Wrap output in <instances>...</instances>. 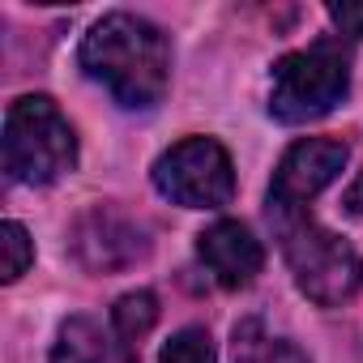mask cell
Listing matches in <instances>:
<instances>
[{
  "mask_svg": "<svg viewBox=\"0 0 363 363\" xmlns=\"http://www.w3.org/2000/svg\"><path fill=\"white\" fill-rule=\"evenodd\" d=\"M350 90V52L342 39H320L274 65L269 116L278 124H312L329 116Z\"/></svg>",
  "mask_w": 363,
  "mask_h": 363,
  "instance_id": "cell-4",
  "label": "cell"
},
{
  "mask_svg": "<svg viewBox=\"0 0 363 363\" xmlns=\"http://www.w3.org/2000/svg\"><path fill=\"white\" fill-rule=\"evenodd\" d=\"M269 223L278 231L282 257L295 274V286L320 303V308H342L359 286H363V261L359 252L333 235L329 227H320L308 210H291V206H269Z\"/></svg>",
  "mask_w": 363,
  "mask_h": 363,
  "instance_id": "cell-2",
  "label": "cell"
},
{
  "mask_svg": "<svg viewBox=\"0 0 363 363\" xmlns=\"http://www.w3.org/2000/svg\"><path fill=\"white\" fill-rule=\"evenodd\" d=\"M0 158L13 184H56L60 175L77 167V137L73 124L48 94H26L5 111V137Z\"/></svg>",
  "mask_w": 363,
  "mask_h": 363,
  "instance_id": "cell-3",
  "label": "cell"
},
{
  "mask_svg": "<svg viewBox=\"0 0 363 363\" xmlns=\"http://www.w3.org/2000/svg\"><path fill=\"white\" fill-rule=\"evenodd\" d=\"M197 257L214 274V282L227 286V291L248 286L261 274V265H265L261 240L244 223H231V218H223V223H214V227H206L197 235Z\"/></svg>",
  "mask_w": 363,
  "mask_h": 363,
  "instance_id": "cell-8",
  "label": "cell"
},
{
  "mask_svg": "<svg viewBox=\"0 0 363 363\" xmlns=\"http://www.w3.org/2000/svg\"><path fill=\"white\" fill-rule=\"evenodd\" d=\"M73 257L90 269V274H116L137 265L150 252L145 227L124 214L120 206H90L77 223H73Z\"/></svg>",
  "mask_w": 363,
  "mask_h": 363,
  "instance_id": "cell-6",
  "label": "cell"
},
{
  "mask_svg": "<svg viewBox=\"0 0 363 363\" xmlns=\"http://www.w3.org/2000/svg\"><path fill=\"white\" fill-rule=\"evenodd\" d=\"M90 82H99L120 107L145 111L167 94L171 82V43L167 35L137 13H107L90 26L77 52Z\"/></svg>",
  "mask_w": 363,
  "mask_h": 363,
  "instance_id": "cell-1",
  "label": "cell"
},
{
  "mask_svg": "<svg viewBox=\"0 0 363 363\" xmlns=\"http://www.w3.org/2000/svg\"><path fill=\"white\" fill-rule=\"evenodd\" d=\"M342 206H346V214H363V171L354 175V184L346 189V201Z\"/></svg>",
  "mask_w": 363,
  "mask_h": 363,
  "instance_id": "cell-14",
  "label": "cell"
},
{
  "mask_svg": "<svg viewBox=\"0 0 363 363\" xmlns=\"http://www.w3.org/2000/svg\"><path fill=\"white\" fill-rule=\"evenodd\" d=\"M30 261H35V244H30L26 227L22 223H0V278L18 282Z\"/></svg>",
  "mask_w": 363,
  "mask_h": 363,
  "instance_id": "cell-11",
  "label": "cell"
},
{
  "mask_svg": "<svg viewBox=\"0 0 363 363\" xmlns=\"http://www.w3.org/2000/svg\"><path fill=\"white\" fill-rule=\"evenodd\" d=\"M154 320H158V299H154V291H128V295H120L116 308H111V329L120 333V342H124L128 350L154 329Z\"/></svg>",
  "mask_w": 363,
  "mask_h": 363,
  "instance_id": "cell-10",
  "label": "cell"
},
{
  "mask_svg": "<svg viewBox=\"0 0 363 363\" xmlns=\"http://www.w3.org/2000/svg\"><path fill=\"white\" fill-rule=\"evenodd\" d=\"M329 22L337 26V39H359L363 35V5H329Z\"/></svg>",
  "mask_w": 363,
  "mask_h": 363,
  "instance_id": "cell-13",
  "label": "cell"
},
{
  "mask_svg": "<svg viewBox=\"0 0 363 363\" xmlns=\"http://www.w3.org/2000/svg\"><path fill=\"white\" fill-rule=\"evenodd\" d=\"M218 354H214V337L201 329V325H189V329H179L167 346H162V354H158V363H214Z\"/></svg>",
  "mask_w": 363,
  "mask_h": 363,
  "instance_id": "cell-12",
  "label": "cell"
},
{
  "mask_svg": "<svg viewBox=\"0 0 363 363\" xmlns=\"http://www.w3.org/2000/svg\"><path fill=\"white\" fill-rule=\"evenodd\" d=\"M52 363H133V350L111 325L94 316H69L56 333Z\"/></svg>",
  "mask_w": 363,
  "mask_h": 363,
  "instance_id": "cell-9",
  "label": "cell"
},
{
  "mask_svg": "<svg viewBox=\"0 0 363 363\" xmlns=\"http://www.w3.org/2000/svg\"><path fill=\"white\" fill-rule=\"evenodd\" d=\"M154 189L184 210H223L235 197L231 154L214 137H184L154 162Z\"/></svg>",
  "mask_w": 363,
  "mask_h": 363,
  "instance_id": "cell-5",
  "label": "cell"
},
{
  "mask_svg": "<svg viewBox=\"0 0 363 363\" xmlns=\"http://www.w3.org/2000/svg\"><path fill=\"white\" fill-rule=\"evenodd\" d=\"M346 145L342 141H329V137H308V141H295L278 171H274V184H269V206H291V210H308L312 197H320L333 179L342 175L346 167Z\"/></svg>",
  "mask_w": 363,
  "mask_h": 363,
  "instance_id": "cell-7",
  "label": "cell"
}]
</instances>
